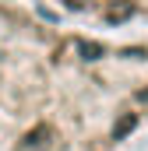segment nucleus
I'll return each mask as SVG.
<instances>
[{
	"mask_svg": "<svg viewBox=\"0 0 148 151\" xmlns=\"http://www.w3.org/2000/svg\"><path fill=\"white\" fill-rule=\"evenodd\" d=\"M148 134V39L95 35L0 0V151H123Z\"/></svg>",
	"mask_w": 148,
	"mask_h": 151,
	"instance_id": "1",
	"label": "nucleus"
},
{
	"mask_svg": "<svg viewBox=\"0 0 148 151\" xmlns=\"http://www.w3.org/2000/svg\"><path fill=\"white\" fill-rule=\"evenodd\" d=\"M74 18L95 21V25H127L148 21V0H46Z\"/></svg>",
	"mask_w": 148,
	"mask_h": 151,
	"instance_id": "2",
	"label": "nucleus"
}]
</instances>
